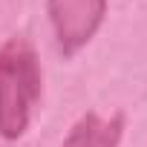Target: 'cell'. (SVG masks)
Wrapping results in <instances>:
<instances>
[{"mask_svg":"<svg viewBox=\"0 0 147 147\" xmlns=\"http://www.w3.org/2000/svg\"><path fill=\"white\" fill-rule=\"evenodd\" d=\"M40 98V66L35 49L23 38H12L0 49V136L20 138Z\"/></svg>","mask_w":147,"mask_h":147,"instance_id":"1","label":"cell"},{"mask_svg":"<svg viewBox=\"0 0 147 147\" xmlns=\"http://www.w3.org/2000/svg\"><path fill=\"white\" fill-rule=\"evenodd\" d=\"M49 20L63 55H75L98 32L107 0H49Z\"/></svg>","mask_w":147,"mask_h":147,"instance_id":"2","label":"cell"},{"mask_svg":"<svg viewBox=\"0 0 147 147\" xmlns=\"http://www.w3.org/2000/svg\"><path fill=\"white\" fill-rule=\"evenodd\" d=\"M124 133V115L115 113L110 118H101L95 113H87L72 133L66 136V141L61 147H118Z\"/></svg>","mask_w":147,"mask_h":147,"instance_id":"3","label":"cell"}]
</instances>
